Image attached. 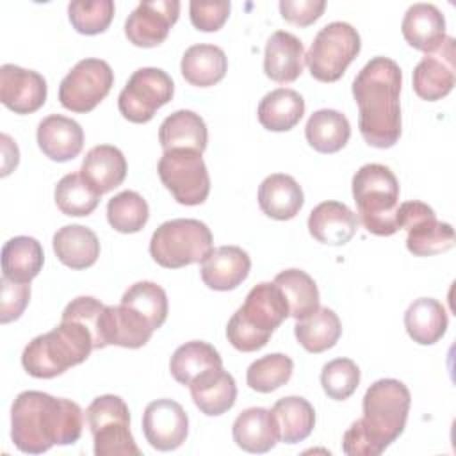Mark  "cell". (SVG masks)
<instances>
[{"label": "cell", "mask_w": 456, "mask_h": 456, "mask_svg": "<svg viewBox=\"0 0 456 456\" xmlns=\"http://www.w3.org/2000/svg\"><path fill=\"white\" fill-rule=\"evenodd\" d=\"M283 292L289 315L301 321L319 308V289L314 278L301 269H285L273 280Z\"/></svg>", "instance_id": "8d00e7d4"}, {"label": "cell", "mask_w": 456, "mask_h": 456, "mask_svg": "<svg viewBox=\"0 0 456 456\" xmlns=\"http://www.w3.org/2000/svg\"><path fill=\"white\" fill-rule=\"evenodd\" d=\"M271 411L280 428V440L285 444L303 442L314 431L315 411L314 406L305 397H281L274 403Z\"/></svg>", "instance_id": "e575fe53"}, {"label": "cell", "mask_w": 456, "mask_h": 456, "mask_svg": "<svg viewBox=\"0 0 456 456\" xmlns=\"http://www.w3.org/2000/svg\"><path fill=\"white\" fill-rule=\"evenodd\" d=\"M0 289V322L7 324L25 312L30 301V283H18L2 276Z\"/></svg>", "instance_id": "bcb514c9"}, {"label": "cell", "mask_w": 456, "mask_h": 456, "mask_svg": "<svg viewBox=\"0 0 456 456\" xmlns=\"http://www.w3.org/2000/svg\"><path fill=\"white\" fill-rule=\"evenodd\" d=\"M121 305L137 312L153 331L159 330L167 319V296L166 290L153 281L134 283L121 297Z\"/></svg>", "instance_id": "74e56055"}, {"label": "cell", "mask_w": 456, "mask_h": 456, "mask_svg": "<svg viewBox=\"0 0 456 456\" xmlns=\"http://www.w3.org/2000/svg\"><path fill=\"white\" fill-rule=\"evenodd\" d=\"M82 428V408L71 399L46 392L25 390L11 408V438L21 452L41 454L53 445L75 444Z\"/></svg>", "instance_id": "6da1fadb"}, {"label": "cell", "mask_w": 456, "mask_h": 456, "mask_svg": "<svg viewBox=\"0 0 456 456\" xmlns=\"http://www.w3.org/2000/svg\"><path fill=\"white\" fill-rule=\"evenodd\" d=\"M114 71L107 61L87 57L78 61L59 86V102L78 114L91 112L112 89Z\"/></svg>", "instance_id": "8fae6325"}, {"label": "cell", "mask_w": 456, "mask_h": 456, "mask_svg": "<svg viewBox=\"0 0 456 456\" xmlns=\"http://www.w3.org/2000/svg\"><path fill=\"white\" fill-rule=\"evenodd\" d=\"M103 312H105V305L100 303L96 297L78 296L71 303L66 305L61 319H73V321H78L84 326H87L93 335V340H94V349H103L105 347L103 338H102Z\"/></svg>", "instance_id": "ee69618b"}, {"label": "cell", "mask_w": 456, "mask_h": 456, "mask_svg": "<svg viewBox=\"0 0 456 456\" xmlns=\"http://www.w3.org/2000/svg\"><path fill=\"white\" fill-rule=\"evenodd\" d=\"M37 146L55 162H68L75 159L84 146L82 126L66 116L50 114L37 125Z\"/></svg>", "instance_id": "d6986e66"}, {"label": "cell", "mask_w": 456, "mask_h": 456, "mask_svg": "<svg viewBox=\"0 0 456 456\" xmlns=\"http://www.w3.org/2000/svg\"><path fill=\"white\" fill-rule=\"evenodd\" d=\"M360 48V34L353 25L331 21L314 37V43L305 53V62L315 80L337 82L356 59Z\"/></svg>", "instance_id": "9c48e42d"}, {"label": "cell", "mask_w": 456, "mask_h": 456, "mask_svg": "<svg viewBox=\"0 0 456 456\" xmlns=\"http://www.w3.org/2000/svg\"><path fill=\"white\" fill-rule=\"evenodd\" d=\"M353 198L362 224L381 237L394 235L397 228L399 182L390 167L365 164L353 176Z\"/></svg>", "instance_id": "8992f818"}, {"label": "cell", "mask_w": 456, "mask_h": 456, "mask_svg": "<svg viewBox=\"0 0 456 456\" xmlns=\"http://www.w3.org/2000/svg\"><path fill=\"white\" fill-rule=\"evenodd\" d=\"M256 114L265 130L287 132L301 121L305 114V100L297 91L280 87L260 100Z\"/></svg>", "instance_id": "1f68e13d"}, {"label": "cell", "mask_w": 456, "mask_h": 456, "mask_svg": "<svg viewBox=\"0 0 456 456\" xmlns=\"http://www.w3.org/2000/svg\"><path fill=\"white\" fill-rule=\"evenodd\" d=\"M228 69L226 53L216 45H192L185 50L180 62L183 78L196 87H210L221 82Z\"/></svg>", "instance_id": "f1b7e54d"}, {"label": "cell", "mask_w": 456, "mask_h": 456, "mask_svg": "<svg viewBox=\"0 0 456 456\" xmlns=\"http://www.w3.org/2000/svg\"><path fill=\"white\" fill-rule=\"evenodd\" d=\"M397 228H404L406 248L415 256H433L454 246V230L436 219L435 210L422 201H404L397 208Z\"/></svg>", "instance_id": "4fadbf2b"}, {"label": "cell", "mask_w": 456, "mask_h": 456, "mask_svg": "<svg viewBox=\"0 0 456 456\" xmlns=\"http://www.w3.org/2000/svg\"><path fill=\"white\" fill-rule=\"evenodd\" d=\"M403 71L388 57H372L353 80L358 105V128L363 141L374 148H392L401 137L399 93Z\"/></svg>", "instance_id": "7a4b0ae2"}, {"label": "cell", "mask_w": 456, "mask_h": 456, "mask_svg": "<svg viewBox=\"0 0 456 456\" xmlns=\"http://www.w3.org/2000/svg\"><path fill=\"white\" fill-rule=\"evenodd\" d=\"M55 256L71 269H87L100 256V240L96 233L82 224H68L53 235Z\"/></svg>", "instance_id": "4316f807"}, {"label": "cell", "mask_w": 456, "mask_h": 456, "mask_svg": "<svg viewBox=\"0 0 456 456\" xmlns=\"http://www.w3.org/2000/svg\"><path fill=\"white\" fill-rule=\"evenodd\" d=\"M162 185L180 205H201L210 192V176L203 157L196 150H167L162 153L159 166Z\"/></svg>", "instance_id": "30bf717a"}, {"label": "cell", "mask_w": 456, "mask_h": 456, "mask_svg": "<svg viewBox=\"0 0 456 456\" xmlns=\"http://www.w3.org/2000/svg\"><path fill=\"white\" fill-rule=\"evenodd\" d=\"M305 66V48L301 39L287 30H276L271 34L264 52V71L265 75L278 82H294Z\"/></svg>", "instance_id": "603a6c76"}, {"label": "cell", "mask_w": 456, "mask_h": 456, "mask_svg": "<svg viewBox=\"0 0 456 456\" xmlns=\"http://www.w3.org/2000/svg\"><path fill=\"white\" fill-rule=\"evenodd\" d=\"M96 456H139L141 451L130 433L126 403L114 394L98 395L86 410Z\"/></svg>", "instance_id": "ba28073f"}, {"label": "cell", "mask_w": 456, "mask_h": 456, "mask_svg": "<svg viewBox=\"0 0 456 456\" xmlns=\"http://www.w3.org/2000/svg\"><path fill=\"white\" fill-rule=\"evenodd\" d=\"M251 258L239 246H219L201 262V280L212 290H233L249 274Z\"/></svg>", "instance_id": "ac0fdd59"}, {"label": "cell", "mask_w": 456, "mask_h": 456, "mask_svg": "<svg viewBox=\"0 0 456 456\" xmlns=\"http://www.w3.org/2000/svg\"><path fill=\"white\" fill-rule=\"evenodd\" d=\"M356 228V214L340 201H322L308 216V232L322 244L342 246L353 239Z\"/></svg>", "instance_id": "7402d4cb"}, {"label": "cell", "mask_w": 456, "mask_h": 456, "mask_svg": "<svg viewBox=\"0 0 456 456\" xmlns=\"http://www.w3.org/2000/svg\"><path fill=\"white\" fill-rule=\"evenodd\" d=\"M112 0H75L68 5V16L78 34L94 36L105 32L114 18Z\"/></svg>", "instance_id": "b9f144b4"}, {"label": "cell", "mask_w": 456, "mask_h": 456, "mask_svg": "<svg viewBox=\"0 0 456 456\" xmlns=\"http://www.w3.org/2000/svg\"><path fill=\"white\" fill-rule=\"evenodd\" d=\"M326 9L324 0H281L280 12L281 16L299 27H308L317 21Z\"/></svg>", "instance_id": "7dc6e473"}, {"label": "cell", "mask_w": 456, "mask_h": 456, "mask_svg": "<svg viewBox=\"0 0 456 456\" xmlns=\"http://www.w3.org/2000/svg\"><path fill=\"white\" fill-rule=\"evenodd\" d=\"M411 395L394 378L374 381L363 395V417L354 420L342 436L347 456H378L404 431Z\"/></svg>", "instance_id": "3957f363"}, {"label": "cell", "mask_w": 456, "mask_h": 456, "mask_svg": "<svg viewBox=\"0 0 456 456\" xmlns=\"http://www.w3.org/2000/svg\"><path fill=\"white\" fill-rule=\"evenodd\" d=\"M447 312L444 305L433 297L415 299L404 314V328L413 342L431 346L447 331Z\"/></svg>", "instance_id": "4dcf8cb0"}, {"label": "cell", "mask_w": 456, "mask_h": 456, "mask_svg": "<svg viewBox=\"0 0 456 456\" xmlns=\"http://www.w3.org/2000/svg\"><path fill=\"white\" fill-rule=\"evenodd\" d=\"M175 84L160 68H139L118 96L121 116L132 123H148L155 112L171 102Z\"/></svg>", "instance_id": "7c38bea8"}, {"label": "cell", "mask_w": 456, "mask_h": 456, "mask_svg": "<svg viewBox=\"0 0 456 456\" xmlns=\"http://www.w3.org/2000/svg\"><path fill=\"white\" fill-rule=\"evenodd\" d=\"M142 433L153 449L175 451L187 438V413L182 404L173 399L151 401L142 415Z\"/></svg>", "instance_id": "9a60e30c"}, {"label": "cell", "mask_w": 456, "mask_h": 456, "mask_svg": "<svg viewBox=\"0 0 456 456\" xmlns=\"http://www.w3.org/2000/svg\"><path fill=\"white\" fill-rule=\"evenodd\" d=\"M45 262V253L37 239L18 235L9 239L2 248V271L7 280L30 283Z\"/></svg>", "instance_id": "f546056e"}, {"label": "cell", "mask_w": 456, "mask_h": 456, "mask_svg": "<svg viewBox=\"0 0 456 456\" xmlns=\"http://www.w3.org/2000/svg\"><path fill=\"white\" fill-rule=\"evenodd\" d=\"M233 442L246 452L264 454L280 440V428L271 410L253 406L242 410L232 426Z\"/></svg>", "instance_id": "ffe728a7"}, {"label": "cell", "mask_w": 456, "mask_h": 456, "mask_svg": "<svg viewBox=\"0 0 456 456\" xmlns=\"http://www.w3.org/2000/svg\"><path fill=\"white\" fill-rule=\"evenodd\" d=\"M94 340L87 326L73 319H61L52 331L34 337L21 353V365L39 379H50L87 360Z\"/></svg>", "instance_id": "277c9868"}, {"label": "cell", "mask_w": 456, "mask_h": 456, "mask_svg": "<svg viewBox=\"0 0 456 456\" xmlns=\"http://www.w3.org/2000/svg\"><path fill=\"white\" fill-rule=\"evenodd\" d=\"M287 317L289 305L280 287L274 281H262L248 292L244 305L230 317L226 338L235 349L253 353L269 342L273 331Z\"/></svg>", "instance_id": "5b68a950"}, {"label": "cell", "mask_w": 456, "mask_h": 456, "mask_svg": "<svg viewBox=\"0 0 456 456\" xmlns=\"http://www.w3.org/2000/svg\"><path fill=\"white\" fill-rule=\"evenodd\" d=\"M230 9H232V4L228 0H217V2L192 0L189 4L191 21L201 32L219 30L228 20Z\"/></svg>", "instance_id": "f6af8a7d"}, {"label": "cell", "mask_w": 456, "mask_h": 456, "mask_svg": "<svg viewBox=\"0 0 456 456\" xmlns=\"http://www.w3.org/2000/svg\"><path fill=\"white\" fill-rule=\"evenodd\" d=\"M294 370V362L283 353H271L255 360L246 370V383L251 390L269 394L285 385Z\"/></svg>", "instance_id": "60d3db41"}, {"label": "cell", "mask_w": 456, "mask_h": 456, "mask_svg": "<svg viewBox=\"0 0 456 456\" xmlns=\"http://www.w3.org/2000/svg\"><path fill=\"white\" fill-rule=\"evenodd\" d=\"M148 217V203L135 191H123L107 203V221L119 233H135L142 230Z\"/></svg>", "instance_id": "ab89813d"}, {"label": "cell", "mask_w": 456, "mask_h": 456, "mask_svg": "<svg viewBox=\"0 0 456 456\" xmlns=\"http://www.w3.org/2000/svg\"><path fill=\"white\" fill-rule=\"evenodd\" d=\"M80 175L102 196L123 183L126 176V159L116 146L98 144L86 153Z\"/></svg>", "instance_id": "d4e9b609"}, {"label": "cell", "mask_w": 456, "mask_h": 456, "mask_svg": "<svg viewBox=\"0 0 456 456\" xmlns=\"http://www.w3.org/2000/svg\"><path fill=\"white\" fill-rule=\"evenodd\" d=\"M212 232L200 219H171L151 235L150 255L166 269H180L203 262L212 251Z\"/></svg>", "instance_id": "52a82bcc"}, {"label": "cell", "mask_w": 456, "mask_h": 456, "mask_svg": "<svg viewBox=\"0 0 456 456\" xmlns=\"http://www.w3.org/2000/svg\"><path fill=\"white\" fill-rule=\"evenodd\" d=\"M207 141L208 132L203 118L187 109H180L169 114L159 128V142L164 151L185 148L203 153Z\"/></svg>", "instance_id": "83f0119b"}, {"label": "cell", "mask_w": 456, "mask_h": 456, "mask_svg": "<svg viewBox=\"0 0 456 456\" xmlns=\"http://www.w3.org/2000/svg\"><path fill=\"white\" fill-rule=\"evenodd\" d=\"M406 43L424 53L440 50L445 41V18L433 4H413L404 12L401 23Z\"/></svg>", "instance_id": "44dd1931"}, {"label": "cell", "mask_w": 456, "mask_h": 456, "mask_svg": "<svg viewBox=\"0 0 456 456\" xmlns=\"http://www.w3.org/2000/svg\"><path fill=\"white\" fill-rule=\"evenodd\" d=\"M303 203V189L290 175H269L258 187L260 210L276 221H287L296 217Z\"/></svg>", "instance_id": "484cf974"}, {"label": "cell", "mask_w": 456, "mask_h": 456, "mask_svg": "<svg viewBox=\"0 0 456 456\" xmlns=\"http://www.w3.org/2000/svg\"><path fill=\"white\" fill-rule=\"evenodd\" d=\"M180 14L176 0L141 2L125 21V36L134 46L153 48L166 41Z\"/></svg>", "instance_id": "5bb4252c"}, {"label": "cell", "mask_w": 456, "mask_h": 456, "mask_svg": "<svg viewBox=\"0 0 456 456\" xmlns=\"http://www.w3.org/2000/svg\"><path fill=\"white\" fill-rule=\"evenodd\" d=\"M223 367V360L219 356V351L203 340H192L180 346L171 360H169V370L171 376L182 383L191 385L192 379H196L200 374Z\"/></svg>", "instance_id": "d590c367"}, {"label": "cell", "mask_w": 456, "mask_h": 456, "mask_svg": "<svg viewBox=\"0 0 456 456\" xmlns=\"http://www.w3.org/2000/svg\"><path fill=\"white\" fill-rule=\"evenodd\" d=\"M308 144L319 153H337L351 137L347 118L335 109L315 110L305 126Z\"/></svg>", "instance_id": "d6a6232c"}, {"label": "cell", "mask_w": 456, "mask_h": 456, "mask_svg": "<svg viewBox=\"0 0 456 456\" xmlns=\"http://www.w3.org/2000/svg\"><path fill=\"white\" fill-rule=\"evenodd\" d=\"M55 203L64 216H89L100 203V194L80 173L64 175L55 185Z\"/></svg>", "instance_id": "f35d334b"}, {"label": "cell", "mask_w": 456, "mask_h": 456, "mask_svg": "<svg viewBox=\"0 0 456 456\" xmlns=\"http://www.w3.org/2000/svg\"><path fill=\"white\" fill-rule=\"evenodd\" d=\"M454 39L447 36L440 50L426 53L413 68V91L428 102L442 100L454 87Z\"/></svg>", "instance_id": "2e32d148"}, {"label": "cell", "mask_w": 456, "mask_h": 456, "mask_svg": "<svg viewBox=\"0 0 456 456\" xmlns=\"http://www.w3.org/2000/svg\"><path fill=\"white\" fill-rule=\"evenodd\" d=\"M0 100L14 114H32L46 102V80L16 64L0 68Z\"/></svg>", "instance_id": "e0dca14e"}, {"label": "cell", "mask_w": 456, "mask_h": 456, "mask_svg": "<svg viewBox=\"0 0 456 456\" xmlns=\"http://www.w3.org/2000/svg\"><path fill=\"white\" fill-rule=\"evenodd\" d=\"M321 385L330 399L344 401L358 388L360 369L349 358H335L322 367Z\"/></svg>", "instance_id": "7bdbcfd3"}, {"label": "cell", "mask_w": 456, "mask_h": 456, "mask_svg": "<svg viewBox=\"0 0 456 456\" xmlns=\"http://www.w3.org/2000/svg\"><path fill=\"white\" fill-rule=\"evenodd\" d=\"M189 388L194 404L208 417L223 415L235 404L237 399L235 379L223 367L200 374L196 379H192Z\"/></svg>", "instance_id": "cb8c5ba5"}, {"label": "cell", "mask_w": 456, "mask_h": 456, "mask_svg": "<svg viewBox=\"0 0 456 456\" xmlns=\"http://www.w3.org/2000/svg\"><path fill=\"white\" fill-rule=\"evenodd\" d=\"M294 335L308 353L317 354L331 349L338 342L342 324L331 308L319 306L314 314L296 322Z\"/></svg>", "instance_id": "836d02e7"}]
</instances>
